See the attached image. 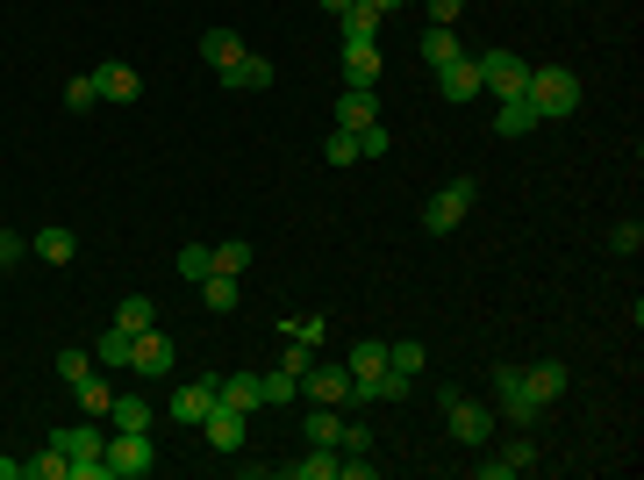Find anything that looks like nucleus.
Here are the masks:
<instances>
[{"label":"nucleus","mask_w":644,"mask_h":480,"mask_svg":"<svg viewBox=\"0 0 644 480\" xmlns=\"http://www.w3.org/2000/svg\"><path fill=\"white\" fill-rule=\"evenodd\" d=\"M115 323L129 330V337H144V330L158 323V302H150V294H122V302H115Z\"/></svg>","instance_id":"28"},{"label":"nucleus","mask_w":644,"mask_h":480,"mask_svg":"<svg viewBox=\"0 0 644 480\" xmlns=\"http://www.w3.org/2000/svg\"><path fill=\"white\" fill-rule=\"evenodd\" d=\"M336 22H344V43H380V22H387V14H380V8H365V0H351V8L336 14Z\"/></svg>","instance_id":"22"},{"label":"nucleus","mask_w":644,"mask_h":480,"mask_svg":"<svg viewBox=\"0 0 644 480\" xmlns=\"http://www.w3.org/2000/svg\"><path fill=\"white\" fill-rule=\"evenodd\" d=\"M301 395L322 401V409H359V395H351V366H344V358H330V366H309V373H301Z\"/></svg>","instance_id":"7"},{"label":"nucleus","mask_w":644,"mask_h":480,"mask_svg":"<svg viewBox=\"0 0 644 480\" xmlns=\"http://www.w3.org/2000/svg\"><path fill=\"white\" fill-rule=\"evenodd\" d=\"M387 366H394V373H408V380H416V373L429 366V352H423V344H408V337H402V344H387Z\"/></svg>","instance_id":"36"},{"label":"nucleus","mask_w":644,"mask_h":480,"mask_svg":"<svg viewBox=\"0 0 644 480\" xmlns=\"http://www.w3.org/2000/svg\"><path fill=\"white\" fill-rule=\"evenodd\" d=\"M222 86H237V94H266V86H272V58H251V51H243L237 65L222 72Z\"/></svg>","instance_id":"18"},{"label":"nucleus","mask_w":644,"mask_h":480,"mask_svg":"<svg viewBox=\"0 0 644 480\" xmlns=\"http://www.w3.org/2000/svg\"><path fill=\"white\" fill-rule=\"evenodd\" d=\"M29 251H37L43 265H72V251H80V237H72V230H37V237H29Z\"/></svg>","instance_id":"27"},{"label":"nucleus","mask_w":644,"mask_h":480,"mask_svg":"<svg viewBox=\"0 0 644 480\" xmlns=\"http://www.w3.org/2000/svg\"><path fill=\"white\" fill-rule=\"evenodd\" d=\"M394 8H408V0H394Z\"/></svg>","instance_id":"51"},{"label":"nucleus","mask_w":644,"mask_h":480,"mask_svg":"<svg viewBox=\"0 0 644 480\" xmlns=\"http://www.w3.org/2000/svg\"><path fill=\"white\" fill-rule=\"evenodd\" d=\"M530 129H537V108H530V101L523 94H516V101H501V115H495V137H530Z\"/></svg>","instance_id":"26"},{"label":"nucleus","mask_w":644,"mask_h":480,"mask_svg":"<svg viewBox=\"0 0 644 480\" xmlns=\"http://www.w3.org/2000/svg\"><path fill=\"white\" fill-rule=\"evenodd\" d=\"M472 201H480V187H472V179L458 173L451 187H437V194H429V208H423V230H429V237H451L458 222L472 216Z\"/></svg>","instance_id":"2"},{"label":"nucleus","mask_w":644,"mask_h":480,"mask_svg":"<svg viewBox=\"0 0 644 480\" xmlns=\"http://www.w3.org/2000/svg\"><path fill=\"white\" fill-rule=\"evenodd\" d=\"M22 480H72V459L58 445H43L37 459H22Z\"/></svg>","instance_id":"31"},{"label":"nucleus","mask_w":644,"mask_h":480,"mask_svg":"<svg viewBox=\"0 0 644 480\" xmlns=\"http://www.w3.org/2000/svg\"><path fill=\"white\" fill-rule=\"evenodd\" d=\"M0 480H22V459H8V452H0Z\"/></svg>","instance_id":"49"},{"label":"nucleus","mask_w":644,"mask_h":480,"mask_svg":"<svg viewBox=\"0 0 644 480\" xmlns=\"http://www.w3.org/2000/svg\"><path fill=\"white\" fill-rule=\"evenodd\" d=\"M65 108H72V115L101 108V94H94V72H86V80H72V86H65Z\"/></svg>","instance_id":"41"},{"label":"nucleus","mask_w":644,"mask_h":480,"mask_svg":"<svg viewBox=\"0 0 644 480\" xmlns=\"http://www.w3.org/2000/svg\"><path fill=\"white\" fill-rule=\"evenodd\" d=\"M444 430H451L458 445H487L495 438V409H487V401H466L451 387V395H444Z\"/></svg>","instance_id":"6"},{"label":"nucleus","mask_w":644,"mask_h":480,"mask_svg":"<svg viewBox=\"0 0 644 480\" xmlns=\"http://www.w3.org/2000/svg\"><path fill=\"white\" fill-rule=\"evenodd\" d=\"M94 94L107 101V108H129V101L144 94V72H136V65H115V58H107V65L94 72Z\"/></svg>","instance_id":"9"},{"label":"nucleus","mask_w":644,"mask_h":480,"mask_svg":"<svg viewBox=\"0 0 644 480\" xmlns=\"http://www.w3.org/2000/svg\"><path fill=\"white\" fill-rule=\"evenodd\" d=\"M315 8H330V14H344V8H351V0H315Z\"/></svg>","instance_id":"50"},{"label":"nucleus","mask_w":644,"mask_h":480,"mask_svg":"<svg viewBox=\"0 0 644 480\" xmlns=\"http://www.w3.org/2000/svg\"><path fill=\"white\" fill-rule=\"evenodd\" d=\"M101 459H107V480H144L158 467V445H150V430H115Z\"/></svg>","instance_id":"3"},{"label":"nucleus","mask_w":644,"mask_h":480,"mask_svg":"<svg viewBox=\"0 0 644 480\" xmlns=\"http://www.w3.org/2000/svg\"><path fill=\"white\" fill-rule=\"evenodd\" d=\"M129 373H136V380H165V373H173V337H165L158 323H150L144 337H136V358H129Z\"/></svg>","instance_id":"8"},{"label":"nucleus","mask_w":644,"mask_h":480,"mask_svg":"<svg viewBox=\"0 0 644 480\" xmlns=\"http://www.w3.org/2000/svg\"><path fill=\"white\" fill-rule=\"evenodd\" d=\"M208 259H215V273H237V280L251 273V244H243V237H229V244H215Z\"/></svg>","instance_id":"35"},{"label":"nucleus","mask_w":644,"mask_h":480,"mask_svg":"<svg viewBox=\"0 0 644 480\" xmlns=\"http://www.w3.org/2000/svg\"><path fill=\"white\" fill-rule=\"evenodd\" d=\"M373 123H380L373 86H344V94H336V129H351V137H359V129H373Z\"/></svg>","instance_id":"12"},{"label":"nucleus","mask_w":644,"mask_h":480,"mask_svg":"<svg viewBox=\"0 0 644 480\" xmlns=\"http://www.w3.org/2000/svg\"><path fill=\"white\" fill-rule=\"evenodd\" d=\"M51 445H58L65 459H94V452H107V430H101V416H80V424H65Z\"/></svg>","instance_id":"11"},{"label":"nucleus","mask_w":644,"mask_h":480,"mask_svg":"<svg viewBox=\"0 0 644 480\" xmlns=\"http://www.w3.org/2000/svg\"><path fill=\"white\" fill-rule=\"evenodd\" d=\"M336 452H373V430H365V424H344V430H336Z\"/></svg>","instance_id":"43"},{"label":"nucleus","mask_w":644,"mask_h":480,"mask_svg":"<svg viewBox=\"0 0 644 480\" xmlns=\"http://www.w3.org/2000/svg\"><path fill=\"white\" fill-rule=\"evenodd\" d=\"M179 273H187V280H208V273H215L208 244H179Z\"/></svg>","instance_id":"40"},{"label":"nucleus","mask_w":644,"mask_h":480,"mask_svg":"<svg viewBox=\"0 0 644 480\" xmlns=\"http://www.w3.org/2000/svg\"><path fill=\"white\" fill-rule=\"evenodd\" d=\"M72 480H107V459L94 452V459H72Z\"/></svg>","instance_id":"48"},{"label":"nucleus","mask_w":644,"mask_h":480,"mask_svg":"<svg viewBox=\"0 0 644 480\" xmlns=\"http://www.w3.org/2000/svg\"><path fill=\"white\" fill-rule=\"evenodd\" d=\"M495 395H501V401H495V416H509V424H516V430H530V424H537V416H544V401H537V395H530V380H523V366H495Z\"/></svg>","instance_id":"5"},{"label":"nucleus","mask_w":644,"mask_h":480,"mask_svg":"<svg viewBox=\"0 0 644 480\" xmlns=\"http://www.w3.org/2000/svg\"><path fill=\"white\" fill-rule=\"evenodd\" d=\"M194 288H201V302L215 309V316H237V302H243L237 273H208V280H194Z\"/></svg>","instance_id":"21"},{"label":"nucleus","mask_w":644,"mask_h":480,"mask_svg":"<svg viewBox=\"0 0 644 480\" xmlns=\"http://www.w3.org/2000/svg\"><path fill=\"white\" fill-rule=\"evenodd\" d=\"M359 158H387V129H380V123L359 129Z\"/></svg>","instance_id":"46"},{"label":"nucleus","mask_w":644,"mask_h":480,"mask_svg":"<svg viewBox=\"0 0 644 480\" xmlns=\"http://www.w3.org/2000/svg\"><path fill=\"white\" fill-rule=\"evenodd\" d=\"M344 366H351V387H359V380H380V373H387V344H380V337L351 344V352H344Z\"/></svg>","instance_id":"20"},{"label":"nucleus","mask_w":644,"mask_h":480,"mask_svg":"<svg viewBox=\"0 0 644 480\" xmlns=\"http://www.w3.org/2000/svg\"><path fill=\"white\" fill-rule=\"evenodd\" d=\"M107 416H115V430H150V416H158V409H150L144 395H115V409H107Z\"/></svg>","instance_id":"34"},{"label":"nucleus","mask_w":644,"mask_h":480,"mask_svg":"<svg viewBox=\"0 0 644 480\" xmlns=\"http://www.w3.org/2000/svg\"><path fill=\"white\" fill-rule=\"evenodd\" d=\"M22 259H29V244L14 230H0V273H8V265H22Z\"/></svg>","instance_id":"45"},{"label":"nucleus","mask_w":644,"mask_h":480,"mask_svg":"<svg viewBox=\"0 0 644 480\" xmlns=\"http://www.w3.org/2000/svg\"><path fill=\"white\" fill-rule=\"evenodd\" d=\"M380 80V43H344V86H373Z\"/></svg>","instance_id":"23"},{"label":"nucleus","mask_w":644,"mask_h":480,"mask_svg":"<svg viewBox=\"0 0 644 480\" xmlns=\"http://www.w3.org/2000/svg\"><path fill=\"white\" fill-rule=\"evenodd\" d=\"M523 380H530V395L544 401V409H551V401H565V387H573L559 358H537V366H523Z\"/></svg>","instance_id":"16"},{"label":"nucleus","mask_w":644,"mask_h":480,"mask_svg":"<svg viewBox=\"0 0 644 480\" xmlns=\"http://www.w3.org/2000/svg\"><path fill=\"white\" fill-rule=\"evenodd\" d=\"M472 65H480V94H495V101H516L530 86V58H516V51H480Z\"/></svg>","instance_id":"4"},{"label":"nucleus","mask_w":644,"mask_h":480,"mask_svg":"<svg viewBox=\"0 0 644 480\" xmlns=\"http://www.w3.org/2000/svg\"><path fill=\"white\" fill-rule=\"evenodd\" d=\"M258 395H266V409H287V401H301V380H294V373H258Z\"/></svg>","instance_id":"32"},{"label":"nucleus","mask_w":644,"mask_h":480,"mask_svg":"<svg viewBox=\"0 0 644 480\" xmlns=\"http://www.w3.org/2000/svg\"><path fill=\"white\" fill-rule=\"evenodd\" d=\"M72 395H80V416H101L107 424V409H115V380H107V373H86Z\"/></svg>","instance_id":"24"},{"label":"nucleus","mask_w":644,"mask_h":480,"mask_svg":"<svg viewBox=\"0 0 644 480\" xmlns=\"http://www.w3.org/2000/svg\"><path fill=\"white\" fill-rule=\"evenodd\" d=\"M336 467H344V452H336V445H309V459H294V480H336Z\"/></svg>","instance_id":"25"},{"label":"nucleus","mask_w":644,"mask_h":480,"mask_svg":"<svg viewBox=\"0 0 644 480\" xmlns=\"http://www.w3.org/2000/svg\"><path fill=\"white\" fill-rule=\"evenodd\" d=\"M129 358H136V337H129L122 323H107L101 337H94V366H101V373H129Z\"/></svg>","instance_id":"15"},{"label":"nucleus","mask_w":644,"mask_h":480,"mask_svg":"<svg viewBox=\"0 0 644 480\" xmlns=\"http://www.w3.org/2000/svg\"><path fill=\"white\" fill-rule=\"evenodd\" d=\"M165 409H173V424H194V430H201V416L215 409V380H187V387H173V401H165Z\"/></svg>","instance_id":"14"},{"label":"nucleus","mask_w":644,"mask_h":480,"mask_svg":"<svg viewBox=\"0 0 644 480\" xmlns=\"http://www.w3.org/2000/svg\"><path fill=\"white\" fill-rule=\"evenodd\" d=\"M530 467H537V445H530V438H516L501 459H480V480H516V473H530Z\"/></svg>","instance_id":"19"},{"label":"nucleus","mask_w":644,"mask_h":480,"mask_svg":"<svg viewBox=\"0 0 644 480\" xmlns=\"http://www.w3.org/2000/svg\"><path fill=\"white\" fill-rule=\"evenodd\" d=\"M609 244H616V251H623V259H631V251L644 244V222H616V237H609Z\"/></svg>","instance_id":"47"},{"label":"nucleus","mask_w":644,"mask_h":480,"mask_svg":"<svg viewBox=\"0 0 644 480\" xmlns=\"http://www.w3.org/2000/svg\"><path fill=\"white\" fill-rule=\"evenodd\" d=\"M215 401H222V409H266V395H258V373H229V380H215Z\"/></svg>","instance_id":"17"},{"label":"nucleus","mask_w":644,"mask_h":480,"mask_svg":"<svg viewBox=\"0 0 644 480\" xmlns=\"http://www.w3.org/2000/svg\"><path fill=\"white\" fill-rule=\"evenodd\" d=\"M280 366H287V373H294V380H301V373H309V366H315V352H309V344H301V337H294V344H287V352H280Z\"/></svg>","instance_id":"44"},{"label":"nucleus","mask_w":644,"mask_h":480,"mask_svg":"<svg viewBox=\"0 0 644 480\" xmlns=\"http://www.w3.org/2000/svg\"><path fill=\"white\" fill-rule=\"evenodd\" d=\"M523 101L537 108V123H559V115H573V108H580V80H573L565 65H530Z\"/></svg>","instance_id":"1"},{"label":"nucleus","mask_w":644,"mask_h":480,"mask_svg":"<svg viewBox=\"0 0 644 480\" xmlns=\"http://www.w3.org/2000/svg\"><path fill=\"white\" fill-rule=\"evenodd\" d=\"M429 8V29H458V14H466V0H423Z\"/></svg>","instance_id":"42"},{"label":"nucleus","mask_w":644,"mask_h":480,"mask_svg":"<svg viewBox=\"0 0 644 480\" xmlns=\"http://www.w3.org/2000/svg\"><path fill=\"white\" fill-rule=\"evenodd\" d=\"M322 158H330L336 173H344V165H359V137H351V129H330V144H322Z\"/></svg>","instance_id":"37"},{"label":"nucleus","mask_w":644,"mask_h":480,"mask_svg":"<svg viewBox=\"0 0 644 480\" xmlns=\"http://www.w3.org/2000/svg\"><path fill=\"white\" fill-rule=\"evenodd\" d=\"M336 430H344V409H322V401H315V409L301 416V438H309V445H336Z\"/></svg>","instance_id":"30"},{"label":"nucleus","mask_w":644,"mask_h":480,"mask_svg":"<svg viewBox=\"0 0 644 480\" xmlns=\"http://www.w3.org/2000/svg\"><path fill=\"white\" fill-rule=\"evenodd\" d=\"M437 94L451 101V108H466V101H480V65H472V58H451V65L437 72Z\"/></svg>","instance_id":"13"},{"label":"nucleus","mask_w":644,"mask_h":480,"mask_svg":"<svg viewBox=\"0 0 644 480\" xmlns=\"http://www.w3.org/2000/svg\"><path fill=\"white\" fill-rule=\"evenodd\" d=\"M280 337H301V344H322V337H330V323H322V316H287V323H280Z\"/></svg>","instance_id":"39"},{"label":"nucleus","mask_w":644,"mask_h":480,"mask_svg":"<svg viewBox=\"0 0 644 480\" xmlns=\"http://www.w3.org/2000/svg\"><path fill=\"white\" fill-rule=\"evenodd\" d=\"M423 58H429V72H444L451 58H466L458 51V29H423Z\"/></svg>","instance_id":"33"},{"label":"nucleus","mask_w":644,"mask_h":480,"mask_svg":"<svg viewBox=\"0 0 644 480\" xmlns=\"http://www.w3.org/2000/svg\"><path fill=\"white\" fill-rule=\"evenodd\" d=\"M201 58H208L215 72H229L243 58V36H237V29H208V36H201Z\"/></svg>","instance_id":"29"},{"label":"nucleus","mask_w":644,"mask_h":480,"mask_svg":"<svg viewBox=\"0 0 644 480\" xmlns=\"http://www.w3.org/2000/svg\"><path fill=\"white\" fill-rule=\"evenodd\" d=\"M86 373H101V366H94V352H58V380H65V387H80Z\"/></svg>","instance_id":"38"},{"label":"nucleus","mask_w":644,"mask_h":480,"mask_svg":"<svg viewBox=\"0 0 644 480\" xmlns=\"http://www.w3.org/2000/svg\"><path fill=\"white\" fill-rule=\"evenodd\" d=\"M201 438H208L222 459H237V452H243V409H222V401H215V409L201 416Z\"/></svg>","instance_id":"10"}]
</instances>
